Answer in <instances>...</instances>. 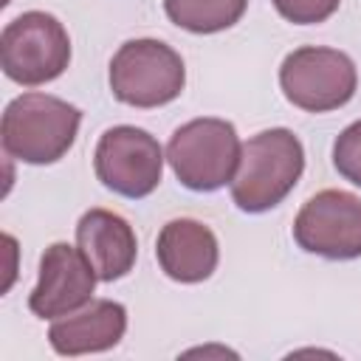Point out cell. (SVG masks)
I'll list each match as a JSON object with an SVG mask.
<instances>
[{"instance_id": "obj_2", "label": "cell", "mask_w": 361, "mask_h": 361, "mask_svg": "<svg viewBox=\"0 0 361 361\" xmlns=\"http://www.w3.org/2000/svg\"><path fill=\"white\" fill-rule=\"evenodd\" d=\"M82 124V110L59 96L23 93L8 102L0 121L6 155L23 164H56L68 155Z\"/></svg>"}, {"instance_id": "obj_7", "label": "cell", "mask_w": 361, "mask_h": 361, "mask_svg": "<svg viewBox=\"0 0 361 361\" xmlns=\"http://www.w3.org/2000/svg\"><path fill=\"white\" fill-rule=\"evenodd\" d=\"M96 178L116 195L141 200L152 195L164 175V149L141 127L118 124L102 133L93 152Z\"/></svg>"}, {"instance_id": "obj_13", "label": "cell", "mask_w": 361, "mask_h": 361, "mask_svg": "<svg viewBox=\"0 0 361 361\" xmlns=\"http://www.w3.org/2000/svg\"><path fill=\"white\" fill-rule=\"evenodd\" d=\"M248 0H164L169 23L192 34H217L240 23Z\"/></svg>"}, {"instance_id": "obj_15", "label": "cell", "mask_w": 361, "mask_h": 361, "mask_svg": "<svg viewBox=\"0 0 361 361\" xmlns=\"http://www.w3.org/2000/svg\"><path fill=\"white\" fill-rule=\"evenodd\" d=\"M279 17L293 25H316L336 14L341 0H271Z\"/></svg>"}, {"instance_id": "obj_4", "label": "cell", "mask_w": 361, "mask_h": 361, "mask_svg": "<svg viewBox=\"0 0 361 361\" xmlns=\"http://www.w3.org/2000/svg\"><path fill=\"white\" fill-rule=\"evenodd\" d=\"M186 68L180 54L152 37L127 39L110 59V90L130 107H161L180 96Z\"/></svg>"}, {"instance_id": "obj_9", "label": "cell", "mask_w": 361, "mask_h": 361, "mask_svg": "<svg viewBox=\"0 0 361 361\" xmlns=\"http://www.w3.org/2000/svg\"><path fill=\"white\" fill-rule=\"evenodd\" d=\"M96 271L82 248L51 243L39 257V279L28 296V307L39 319H59L93 299Z\"/></svg>"}, {"instance_id": "obj_3", "label": "cell", "mask_w": 361, "mask_h": 361, "mask_svg": "<svg viewBox=\"0 0 361 361\" xmlns=\"http://www.w3.org/2000/svg\"><path fill=\"white\" fill-rule=\"evenodd\" d=\"M240 135L231 121L203 116L180 124L169 144L166 161L175 178L192 192H214L231 183L240 164Z\"/></svg>"}, {"instance_id": "obj_8", "label": "cell", "mask_w": 361, "mask_h": 361, "mask_svg": "<svg viewBox=\"0 0 361 361\" xmlns=\"http://www.w3.org/2000/svg\"><path fill=\"white\" fill-rule=\"evenodd\" d=\"M293 240L324 259L361 257V197L344 189L316 192L293 220Z\"/></svg>"}, {"instance_id": "obj_6", "label": "cell", "mask_w": 361, "mask_h": 361, "mask_svg": "<svg viewBox=\"0 0 361 361\" xmlns=\"http://www.w3.org/2000/svg\"><path fill=\"white\" fill-rule=\"evenodd\" d=\"M279 87L293 107L327 113L344 107L355 96L358 71L355 62L338 48L305 45L282 59Z\"/></svg>"}, {"instance_id": "obj_10", "label": "cell", "mask_w": 361, "mask_h": 361, "mask_svg": "<svg viewBox=\"0 0 361 361\" xmlns=\"http://www.w3.org/2000/svg\"><path fill=\"white\" fill-rule=\"evenodd\" d=\"M155 257L169 279L195 285L217 271L220 245L206 223L195 217H175L161 228L155 243Z\"/></svg>"}, {"instance_id": "obj_11", "label": "cell", "mask_w": 361, "mask_h": 361, "mask_svg": "<svg viewBox=\"0 0 361 361\" xmlns=\"http://www.w3.org/2000/svg\"><path fill=\"white\" fill-rule=\"evenodd\" d=\"M76 245L102 282L127 276L138 257L133 226L110 209H87L76 223Z\"/></svg>"}, {"instance_id": "obj_14", "label": "cell", "mask_w": 361, "mask_h": 361, "mask_svg": "<svg viewBox=\"0 0 361 361\" xmlns=\"http://www.w3.org/2000/svg\"><path fill=\"white\" fill-rule=\"evenodd\" d=\"M333 166L344 180L361 186V118L344 127L333 141Z\"/></svg>"}, {"instance_id": "obj_12", "label": "cell", "mask_w": 361, "mask_h": 361, "mask_svg": "<svg viewBox=\"0 0 361 361\" xmlns=\"http://www.w3.org/2000/svg\"><path fill=\"white\" fill-rule=\"evenodd\" d=\"M127 333V307L113 299H90L85 307L59 316L48 341L59 355H87L116 347Z\"/></svg>"}, {"instance_id": "obj_5", "label": "cell", "mask_w": 361, "mask_h": 361, "mask_svg": "<svg viewBox=\"0 0 361 361\" xmlns=\"http://www.w3.org/2000/svg\"><path fill=\"white\" fill-rule=\"evenodd\" d=\"M71 62V37L48 11H23L0 34L3 73L25 87L54 82Z\"/></svg>"}, {"instance_id": "obj_1", "label": "cell", "mask_w": 361, "mask_h": 361, "mask_svg": "<svg viewBox=\"0 0 361 361\" xmlns=\"http://www.w3.org/2000/svg\"><path fill=\"white\" fill-rule=\"evenodd\" d=\"M305 172V147L288 127H271L251 135L240 149L231 178V200L240 212L259 214L279 206Z\"/></svg>"}]
</instances>
